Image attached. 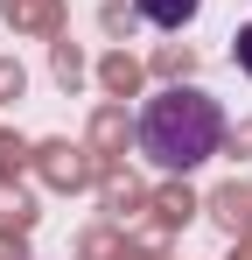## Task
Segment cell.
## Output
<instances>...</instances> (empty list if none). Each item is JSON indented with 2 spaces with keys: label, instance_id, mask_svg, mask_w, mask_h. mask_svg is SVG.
Segmentation results:
<instances>
[{
  "label": "cell",
  "instance_id": "obj_3",
  "mask_svg": "<svg viewBox=\"0 0 252 260\" xmlns=\"http://www.w3.org/2000/svg\"><path fill=\"white\" fill-rule=\"evenodd\" d=\"M231 56H238V71L252 78V28H238V43H231Z\"/></svg>",
  "mask_w": 252,
  "mask_h": 260
},
{
  "label": "cell",
  "instance_id": "obj_1",
  "mask_svg": "<svg viewBox=\"0 0 252 260\" xmlns=\"http://www.w3.org/2000/svg\"><path fill=\"white\" fill-rule=\"evenodd\" d=\"M133 141H140V155L161 176H189V169H203L210 155L224 148V106L203 85H161L140 106Z\"/></svg>",
  "mask_w": 252,
  "mask_h": 260
},
{
  "label": "cell",
  "instance_id": "obj_2",
  "mask_svg": "<svg viewBox=\"0 0 252 260\" xmlns=\"http://www.w3.org/2000/svg\"><path fill=\"white\" fill-rule=\"evenodd\" d=\"M140 7V21H154V28H189L196 14H203V0H133Z\"/></svg>",
  "mask_w": 252,
  "mask_h": 260
}]
</instances>
